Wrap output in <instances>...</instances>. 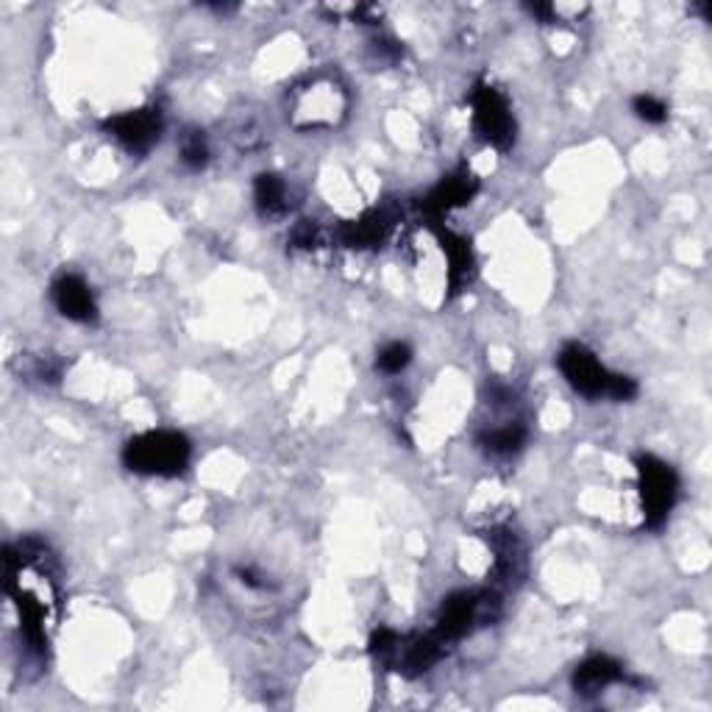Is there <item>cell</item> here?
Listing matches in <instances>:
<instances>
[{
	"mask_svg": "<svg viewBox=\"0 0 712 712\" xmlns=\"http://www.w3.org/2000/svg\"><path fill=\"white\" fill-rule=\"evenodd\" d=\"M193 445L182 432L173 429H154L132 437L123 448V465L140 476H178L187 471Z\"/></svg>",
	"mask_w": 712,
	"mask_h": 712,
	"instance_id": "6da1fadb",
	"label": "cell"
},
{
	"mask_svg": "<svg viewBox=\"0 0 712 712\" xmlns=\"http://www.w3.org/2000/svg\"><path fill=\"white\" fill-rule=\"evenodd\" d=\"M638 485L643 502V518L649 529H662L679 496V479L668 462L654 454L638 456Z\"/></svg>",
	"mask_w": 712,
	"mask_h": 712,
	"instance_id": "7a4b0ae2",
	"label": "cell"
},
{
	"mask_svg": "<svg viewBox=\"0 0 712 712\" xmlns=\"http://www.w3.org/2000/svg\"><path fill=\"white\" fill-rule=\"evenodd\" d=\"M471 109H473V126L479 132L485 143H491L496 151H509L518 137V126H515V114L509 109V101L487 81H479L471 92Z\"/></svg>",
	"mask_w": 712,
	"mask_h": 712,
	"instance_id": "3957f363",
	"label": "cell"
},
{
	"mask_svg": "<svg viewBox=\"0 0 712 712\" xmlns=\"http://www.w3.org/2000/svg\"><path fill=\"white\" fill-rule=\"evenodd\" d=\"M345 92L329 75H318L307 86H296L292 92V114L296 126L301 128H329L337 126V117L345 112Z\"/></svg>",
	"mask_w": 712,
	"mask_h": 712,
	"instance_id": "277c9868",
	"label": "cell"
},
{
	"mask_svg": "<svg viewBox=\"0 0 712 712\" xmlns=\"http://www.w3.org/2000/svg\"><path fill=\"white\" fill-rule=\"evenodd\" d=\"M496 605L498 601L493 599L491 592H454L440 607L437 627H434L432 634L443 646L454 643V640L473 632V627L491 623L496 618V612H491V607Z\"/></svg>",
	"mask_w": 712,
	"mask_h": 712,
	"instance_id": "5b68a950",
	"label": "cell"
},
{
	"mask_svg": "<svg viewBox=\"0 0 712 712\" xmlns=\"http://www.w3.org/2000/svg\"><path fill=\"white\" fill-rule=\"evenodd\" d=\"M565 382L585 399H610L616 373L607 371L601 360L581 342H568L557 357Z\"/></svg>",
	"mask_w": 712,
	"mask_h": 712,
	"instance_id": "8992f818",
	"label": "cell"
},
{
	"mask_svg": "<svg viewBox=\"0 0 712 712\" xmlns=\"http://www.w3.org/2000/svg\"><path fill=\"white\" fill-rule=\"evenodd\" d=\"M162 128H165V121H162L159 106L132 109V112L114 114L103 121V132L117 140L128 154H148L159 143Z\"/></svg>",
	"mask_w": 712,
	"mask_h": 712,
	"instance_id": "52a82bcc",
	"label": "cell"
},
{
	"mask_svg": "<svg viewBox=\"0 0 712 712\" xmlns=\"http://www.w3.org/2000/svg\"><path fill=\"white\" fill-rule=\"evenodd\" d=\"M53 307L59 309V314L73 323H95L97 320V301L92 287L86 285L81 276L62 274L51 287Z\"/></svg>",
	"mask_w": 712,
	"mask_h": 712,
	"instance_id": "ba28073f",
	"label": "cell"
},
{
	"mask_svg": "<svg viewBox=\"0 0 712 712\" xmlns=\"http://www.w3.org/2000/svg\"><path fill=\"white\" fill-rule=\"evenodd\" d=\"M476 193H479V182L473 178L471 171H465V167H462V171L451 173L448 178H443V182H440L437 187L426 195V200H423V209H426L429 215L437 220V217L448 215V211L456 209V206L471 204V198Z\"/></svg>",
	"mask_w": 712,
	"mask_h": 712,
	"instance_id": "9c48e42d",
	"label": "cell"
},
{
	"mask_svg": "<svg viewBox=\"0 0 712 712\" xmlns=\"http://www.w3.org/2000/svg\"><path fill=\"white\" fill-rule=\"evenodd\" d=\"M618 682H623V665L607 654L590 657L574 671V690L579 695H596Z\"/></svg>",
	"mask_w": 712,
	"mask_h": 712,
	"instance_id": "30bf717a",
	"label": "cell"
},
{
	"mask_svg": "<svg viewBox=\"0 0 712 712\" xmlns=\"http://www.w3.org/2000/svg\"><path fill=\"white\" fill-rule=\"evenodd\" d=\"M390 228H393V220H390L388 211L373 209L368 215H362L360 220H351L340 228V240L345 243L348 248H373L382 246L388 240Z\"/></svg>",
	"mask_w": 712,
	"mask_h": 712,
	"instance_id": "8fae6325",
	"label": "cell"
},
{
	"mask_svg": "<svg viewBox=\"0 0 712 712\" xmlns=\"http://www.w3.org/2000/svg\"><path fill=\"white\" fill-rule=\"evenodd\" d=\"M440 243H443V251L448 257V287L451 292H460L462 287L471 285L473 268H476L471 243L451 231H440Z\"/></svg>",
	"mask_w": 712,
	"mask_h": 712,
	"instance_id": "7c38bea8",
	"label": "cell"
},
{
	"mask_svg": "<svg viewBox=\"0 0 712 712\" xmlns=\"http://www.w3.org/2000/svg\"><path fill=\"white\" fill-rule=\"evenodd\" d=\"M254 204L262 217H279L290 209V193H287L285 178L276 173H262L254 184Z\"/></svg>",
	"mask_w": 712,
	"mask_h": 712,
	"instance_id": "4fadbf2b",
	"label": "cell"
},
{
	"mask_svg": "<svg viewBox=\"0 0 712 712\" xmlns=\"http://www.w3.org/2000/svg\"><path fill=\"white\" fill-rule=\"evenodd\" d=\"M526 443V426L524 423H504V426L491 429L479 437V445L487 454L509 456L515 451H520V445Z\"/></svg>",
	"mask_w": 712,
	"mask_h": 712,
	"instance_id": "5bb4252c",
	"label": "cell"
},
{
	"mask_svg": "<svg viewBox=\"0 0 712 712\" xmlns=\"http://www.w3.org/2000/svg\"><path fill=\"white\" fill-rule=\"evenodd\" d=\"M178 154H182L184 167H189V171H204V167L209 165V143H206L204 132H198V128H187V132L182 134Z\"/></svg>",
	"mask_w": 712,
	"mask_h": 712,
	"instance_id": "9a60e30c",
	"label": "cell"
},
{
	"mask_svg": "<svg viewBox=\"0 0 712 712\" xmlns=\"http://www.w3.org/2000/svg\"><path fill=\"white\" fill-rule=\"evenodd\" d=\"M410 362H412V348L406 345V342H390V345H384L382 351H379L376 368L382 373H388V376H395V373L404 371Z\"/></svg>",
	"mask_w": 712,
	"mask_h": 712,
	"instance_id": "2e32d148",
	"label": "cell"
},
{
	"mask_svg": "<svg viewBox=\"0 0 712 712\" xmlns=\"http://www.w3.org/2000/svg\"><path fill=\"white\" fill-rule=\"evenodd\" d=\"M632 109L640 121L651 123V126H660V123L668 121V106L654 95H638L632 101Z\"/></svg>",
	"mask_w": 712,
	"mask_h": 712,
	"instance_id": "e0dca14e",
	"label": "cell"
},
{
	"mask_svg": "<svg viewBox=\"0 0 712 712\" xmlns=\"http://www.w3.org/2000/svg\"><path fill=\"white\" fill-rule=\"evenodd\" d=\"M318 223L314 220H301L292 231V246L296 248H318Z\"/></svg>",
	"mask_w": 712,
	"mask_h": 712,
	"instance_id": "ac0fdd59",
	"label": "cell"
},
{
	"mask_svg": "<svg viewBox=\"0 0 712 712\" xmlns=\"http://www.w3.org/2000/svg\"><path fill=\"white\" fill-rule=\"evenodd\" d=\"M237 576H240V581L246 587H254V590H268V581H259V576L251 574V570L240 568V570H237Z\"/></svg>",
	"mask_w": 712,
	"mask_h": 712,
	"instance_id": "d6986e66",
	"label": "cell"
}]
</instances>
